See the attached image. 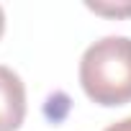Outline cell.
<instances>
[{
    "mask_svg": "<svg viewBox=\"0 0 131 131\" xmlns=\"http://www.w3.org/2000/svg\"><path fill=\"white\" fill-rule=\"evenodd\" d=\"M105 131H131V118H123V121H118V123H111Z\"/></svg>",
    "mask_w": 131,
    "mask_h": 131,
    "instance_id": "277c9868",
    "label": "cell"
},
{
    "mask_svg": "<svg viewBox=\"0 0 131 131\" xmlns=\"http://www.w3.org/2000/svg\"><path fill=\"white\" fill-rule=\"evenodd\" d=\"M3 31H5V13H3V8H0V36H3Z\"/></svg>",
    "mask_w": 131,
    "mask_h": 131,
    "instance_id": "5b68a950",
    "label": "cell"
},
{
    "mask_svg": "<svg viewBox=\"0 0 131 131\" xmlns=\"http://www.w3.org/2000/svg\"><path fill=\"white\" fill-rule=\"evenodd\" d=\"M26 118V88L21 77L0 64V131H16Z\"/></svg>",
    "mask_w": 131,
    "mask_h": 131,
    "instance_id": "7a4b0ae2",
    "label": "cell"
},
{
    "mask_svg": "<svg viewBox=\"0 0 131 131\" xmlns=\"http://www.w3.org/2000/svg\"><path fill=\"white\" fill-rule=\"evenodd\" d=\"M80 85L98 105L131 100V39L105 36L90 44L80 59Z\"/></svg>",
    "mask_w": 131,
    "mask_h": 131,
    "instance_id": "6da1fadb",
    "label": "cell"
},
{
    "mask_svg": "<svg viewBox=\"0 0 131 131\" xmlns=\"http://www.w3.org/2000/svg\"><path fill=\"white\" fill-rule=\"evenodd\" d=\"M90 10L95 13H108V16H128L131 13V3L128 5H103V3H88Z\"/></svg>",
    "mask_w": 131,
    "mask_h": 131,
    "instance_id": "3957f363",
    "label": "cell"
}]
</instances>
